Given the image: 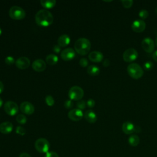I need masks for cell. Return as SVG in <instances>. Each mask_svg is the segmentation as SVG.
<instances>
[{
	"label": "cell",
	"instance_id": "603a6c76",
	"mask_svg": "<svg viewBox=\"0 0 157 157\" xmlns=\"http://www.w3.org/2000/svg\"><path fill=\"white\" fill-rule=\"evenodd\" d=\"M99 68L96 65H90L87 68V73L92 76L98 75L99 74Z\"/></svg>",
	"mask_w": 157,
	"mask_h": 157
},
{
	"label": "cell",
	"instance_id": "60d3db41",
	"mask_svg": "<svg viewBox=\"0 0 157 157\" xmlns=\"http://www.w3.org/2000/svg\"><path fill=\"white\" fill-rule=\"evenodd\" d=\"M152 57H153V59L157 62V50L155 51L153 54H152Z\"/></svg>",
	"mask_w": 157,
	"mask_h": 157
},
{
	"label": "cell",
	"instance_id": "d4e9b609",
	"mask_svg": "<svg viewBox=\"0 0 157 157\" xmlns=\"http://www.w3.org/2000/svg\"><path fill=\"white\" fill-rule=\"evenodd\" d=\"M16 120L19 124H24L27 121V118L25 115H23L22 113H20V114L17 115V116L16 117Z\"/></svg>",
	"mask_w": 157,
	"mask_h": 157
},
{
	"label": "cell",
	"instance_id": "3957f363",
	"mask_svg": "<svg viewBox=\"0 0 157 157\" xmlns=\"http://www.w3.org/2000/svg\"><path fill=\"white\" fill-rule=\"evenodd\" d=\"M128 74L134 79L140 78L144 74V71L142 67L137 63L129 64L127 67Z\"/></svg>",
	"mask_w": 157,
	"mask_h": 157
},
{
	"label": "cell",
	"instance_id": "4316f807",
	"mask_svg": "<svg viewBox=\"0 0 157 157\" xmlns=\"http://www.w3.org/2000/svg\"><path fill=\"white\" fill-rule=\"evenodd\" d=\"M76 105L77 107V109H80V110H83L84 109L85 107H86V102L84 101V100H80V101H78L77 102V104H76Z\"/></svg>",
	"mask_w": 157,
	"mask_h": 157
},
{
	"label": "cell",
	"instance_id": "277c9868",
	"mask_svg": "<svg viewBox=\"0 0 157 157\" xmlns=\"http://www.w3.org/2000/svg\"><path fill=\"white\" fill-rule=\"evenodd\" d=\"M9 17L15 20H20L26 17V12L21 7L13 6L10 7L9 11Z\"/></svg>",
	"mask_w": 157,
	"mask_h": 157
},
{
	"label": "cell",
	"instance_id": "bcb514c9",
	"mask_svg": "<svg viewBox=\"0 0 157 157\" xmlns=\"http://www.w3.org/2000/svg\"><path fill=\"white\" fill-rule=\"evenodd\" d=\"M155 12H156V13H157V7H156V9H155Z\"/></svg>",
	"mask_w": 157,
	"mask_h": 157
},
{
	"label": "cell",
	"instance_id": "cb8c5ba5",
	"mask_svg": "<svg viewBox=\"0 0 157 157\" xmlns=\"http://www.w3.org/2000/svg\"><path fill=\"white\" fill-rule=\"evenodd\" d=\"M128 142L132 147H136L140 142V139L137 135L132 134L128 138Z\"/></svg>",
	"mask_w": 157,
	"mask_h": 157
},
{
	"label": "cell",
	"instance_id": "44dd1931",
	"mask_svg": "<svg viewBox=\"0 0 157 157\" xmlns=\"http://www.w3.org/2000/svg\"><path fill=\"white\" fill-rule=\"evenodd\" d=\"M40 3L45 9H50L55 6L56 1L55 0H41Z\"/></svg>",
	"mask_w": 157,
	"mask_h": 157
},
{
	"label": "cell",
	"instance_id": "e0dca14e",
	"mask_svg": "<svg viewBox=\"0 0 157 157\" xmlns=\"http://www.w3.org/2000/svg\"><path fill=\"white\" fill-rule=\"evenodd\" d=\"M13 129V124L10 121H4L0 124V132L2 134H9Z\"/></svg>",
	"mask_w": 157,
	"mask_h": 157
},
{
	"label": "cell",
	"instance_id": "d6a6232c",
	"mask_svg": "<svg viewBox=\"0 0 157 157\" xmlns=\"http://www.w3.org/2000/svg\"><path fill=\"white\" fill-rule=\"evenodd\" d=\"M64 106L66 109H71L74 106L73 102L72 101V100H66L64 103Z\"/></svg>",
	"mask_w": 157,
	"mask_h": 157
},
{
	"label": "cell",
	"instance_id": "5bb4252c",
	"mask_svg": "<svg viewBox=\"0 0 157 157\" xmlns=\"http://www.w3.org/2000/svg\"><path fill=\"white\" fill-rule=\"evenodd\" d=\"M30 60L26 56H21L18 58L15 61L16 66L20 69H26L30 65Z\"/></svg>",
	"mask_w": 157,
	"mask_h": 157
},
{
	"label": "cell",
	"instance_id": "ee69618b",
	"mask_svg": "<svg viewBox=\"0 0 157 157\" xmlns=\"http://www.w3.org/2000/svg\"><path fill=\"white\" fill-rule=\"evenodd\" d=\"M155 44H156V45L157 46V37H156V39H155Z\"/></svg>",
	"mask_w": 157,
	"mask_h": 157
},
{
	"label": "cell",
	"instance_id": "7c38bea8",
	"mask_svg": "<svg viewBox=\"0 0 157 157\" xmlns=\"http://www.w3.org/2000/svg\"><path fill=\"white\" fill-rule=\"evenodd\" d=\"M20 109L22 113L26 115H31L34 112V105L28 101H24L21 103L20 105Z\"/></svg>",
	"mask_w": 157,
	"mask_h": 157
},
{
	"label": "cell",
	"instance_id": "30bf717a",
	"mask_svg": "<svg viewBox=\"0 0 157 157\" xmlns=\"http://www.w3.org/2000/svg\"><path fill=\"white\" fill-rule=\"evenodd\" d=\"M75 51L72 48H67L61 51V58L64 61H70L75 56Z\"/></svg>",
	"mask_w": 157,
	"mask_h": 157
},
{
	"label": "cell",
	"instance_id": "8992f818",
	"mask_svg": "<svg viewBox=\"0 0 157 157\" xmlns=\"http://www.w3.org/2000/svg\"><path fill=\"white\" fill-rule=\"evenodd\" d=\"M84 91L83 89L78 86H72L68 91L69 98L72 101H80L82 99Z\"/></svg>",
	"mask_w": 157,
	"mask_h": 157
},
{
	"label": "cell",
	"instance_id": "83f0119b",
	"mask_svg": "<svg viewBox=\"0 0 157 157\" xmlns=\"http://www.w3.org/2000/svg\"><path fill=\"white\" fill-rule=\"evenodd\" d=\"M15 132H16L17 134H19L20 136H24L26 134V129L23 127H22L21 126H18L16 128Z\"/></svg>",
	"mask_w": 157,
	"mask_h": 157
},
{
	"label": "cell",
	"instance_id": "6da1fadb",
	"mask_svg": "<svg viewBox=\"0 0 157 157\" xmlns=\"http://www.w3.org/2000/svg\"><path fill=\"white\" fill-rule=\"evenodd\" d=\"M35 21L39 26L46 27L53 23V17L49 10L45 9H40L35 15Z\"/></svg>",
	"mask_w": 157,
	"mask_h": 157
},
{
	"label": "cell",
	"instance_id": "8fae6325",
	"mask_svg": "<svg viewBox=\"0 0 157 157\" xmlns=\"http://www.w3.org/2000/svg\"><path fill=\"white\" fill-rule=\"evenodd\" d=\"M83 113L82 110L78 109H72L68 112V117L70 120L77 121L82 119Z\"/></svg>",
	"mask_w": 157,
	"mask_h": 157
},
{
	"label": "cell",
	"instance_id": "2e32d148",
	"mask_svg": "<svg viewBox=\"0 0 157 157\" xmlns=\"http://www.w3.org/2000/svg\"><path fill=\"white\" fill-rule=\"evenodd\" d=\"M88 58L90 61L94 63H99L102 61L104 55L102 52L99 51H93L88 55Z\"/></svg>",
	"mask_w": 157,
	"mask_h": 157
},
{
	"label": "cell",
	"instance_id": "f6af8a7d",
	"mask_svg": "<svg viewBox=\"0 0 157 157\" xmlns=\"http://www.w3.org/2000/svg\"><path fill=\"white\" fill-rule=\"evenodd\" d=\"M1 33H2V29H1V28H0V35L1 34Z\"/></svg>",
	"mask_w": 157,
	"mask_h": 157
},
{
	"label": "cell",
	"instance_id": "7a4b0ae2",
	"mask_svg": "<svg viewBox=\"0 0 157 157\" xmlns=\"http://www.w3.org/2000/svg\"><path fill=\"white\" fill-rule=\"evenodd\" d=\"M91 49L90 41L85 37L78 39L74 44L75 51L80 55H86Z\"/></svg>",
	"mask_w": 157,
	"mask_h": 157
},
{
	"label": "cell",
	"instance_id": "ba28073f",
	"mask_svg": "<svg viewBox=\"0 0 157 157\" xmlns=\"http://www.w3.org/2000/svg\"><path fill=\"white\" fill-rule=\"evenodd\" d=\"M137 57L138 52L136 49L133 48L126 49L123 54V58L126 62H132L136 60Z\"/></svg>",
	"mask_w": 157,
	"mask_h": 157
},
{
	"label": "cell",
	"instance_id": "1f68e13d",
	"mask_svg": "<svg viewBox=\"0 0 157 157\" xmlns=\"http://www.w3.org/2000/svg\"><path fill=\"white\" fill-rule=\"evenodd\" d=\"M5 63L7 65H12V64L15 63V59L13 56H8L5 58Z\"/></svg>",
	"mask_w": 157,
	"mask_h": 157
},
{
	"label": "cell",
	"instance_id": "ffe728a7",
	"mask_svg": "<svg viewBox=\"0 0 157 157\" xmlns=\"http://www.w3.org/2000/svg\"><path fill=\"white\" fill-rule=\"evenodd\" d=\"M71 39L67 34H63L60 36L58 39V45L61 47H64L69 45Z\"/></svg>",
	"mask_w": 157,
	"mask_h": 157
},
{
	"label": "cell",
	"instance_id": "9c48e42d",
	"mask_svg": "<svg viewBox=\"0 0 157 157\" xmlns=\"http://www.w3.org/2000/svg\"><path fill=\"white\" fill-rule=\"evenodd\" d=\"M142 48L147 53H151L155 48L154 41L150 37H145L141 43Z\"/></svg>",
	"mask_w": 157,
	"mask_h": 157
},
{
	"label": "cell",
	"instance_id": "74e56055",
	"mask_svg": "<svg viewBox=\"0 0 157 157\" xmlns=\"http://www.w3.org/2000/svg\"><path fill=\"white\" fill-rule=\"evenodd\" d=\"M110 60L109 59H104L103 61V63H102V65L104 66V67H107L110 65Z\"/></svg>",
	"mask_w": 157,
	"mask_h": 157
},
{
	"label": "cell",
	"instance_id": "4fadbf2b",
	"mask_svg": "<svg viewBox=\"0 0 157 157\" xmlns=\"http://www.w3.org/2000/svg\"><path fill=\"white\" fill-rule=\"evenodd\" d=\"M145 27L146 23L142 19H137L134 20L131 25L132 30L136 33H141L144 31L145 29Z\"/></svg>",
	"mask_w": 157,
	"mask_h": 157
},
{
	"label": "cell",
	"instance_id": "ab89813d",
	"mask_svg": "<svg viewBox=\"0 0 157 157\" xmlns=\"http://www.w3.org/2000/svg\"><path fill=\"white\" fill-rule=\"evenodd\" d=\"M141 131V128L139 126H135L134 127V132L136 133H139Z\"/></svg>",
	"mask_w": 157,
	"mask_h": 157
},
{
	"label": "cell",
	"instance_id": "4dcf8cb0",
	"mask_svg": "<svg viewBox=\"0 0 157 157\" xmlns=\"http://www.w3.org/2000/svg\"><path fill=\"white\" fill-rule=\"evenodd\" d=\"M143 67H144V69L147 71L151 70L153 67V63L151 61H147L144 63Z\"/></svg>",
	"mask_w": 157,
	"mask_h": 157
},
{
	"label": "cell",
	"instance_id": "8d00e7d4",
	"mask_svg": "<svg viewBox=\"0 0 157 157\" xmlns=\"http://www.w3.org/2000/svg\"><path fill=\"white\" fill-rule=\"evenodd\" d=\"M53 50L56 53H59L61 51V47L58 45H55L53 47Z\"/></svg>",
	"mask_w": 157,
	"mask_h": 157
},
{
	"label": "cell",
	"instance_id": "7bdbcfd3",
	"mask_svg": "<svg viewBox=\"0 0 157 157\" xmlns=\"http://www.w3.org/2000/svg\"><path fill=\"white\" fill-rule=\"evenodd\" d=\"M2 104H3V101H2V99L0 98V107H1V106L2 105Z\"/></svg>",
	"mask_w": 157,
	"mask_h": 157
},
{
	"label": "cell",
	"instance_id": "d590c367",
	"mask_svg": "<svg viewBox=\"0 0 157 157\" xmlns=\"http://www.w3.org/2000/svg\"><path fill=\"white\" fill-rule=\"evenodd\" d=\"M45 157H59V156L55 151H48L45 154Z\"/></svg>",
	"mask_w": 157,
	"mask_h": 157
},
{
	"label": "cell",
	"instance_id": "f1b7e54d",
	"mask_svg": "<svg viewBox=\"0 0 157 157\" xmlns=\"http://www.w3.org/2000/svg\"><path fill=\"white\" fill-rule=\"evenodd\" d=\"M122 5L125 8H129L131 7L133 4V1L132 0H122L121 1Z\"/></svg>",
	"mask_w": 157,
	"mask_h": 157
},
{
	"label": "cell",
	"instance_id": "52a82bcc",
	"mask_svg": "<svg viewBox=\"0 0 157 157\" xmlns=\"http://www.w3.org/2000/svg\"><path fill=\"white\" fill-rule=\"evenodd\" d=\"M4 109L7 114L10 116H13L18 113V106L15 102L9 101L4 104Z\"/></svg>",
	"mask_w": 157,
	"mask_h": 157
},
{
	"label": "cell",
	"instance_id": "5b68a950",
	"mask_svg": "<svg viewBox=\"0 0 157 157\" xmlns=\"http://www.w3.org/2000/svg\"><path fill=\"white\" fill-rule=\"evenodd\" d=\"M36 150L42 153H47L48 152L50 145L48 140L45 138H39L37 139L34 144Z\"/></svg>",
	"mask_w": 157,
	"mask_h": 157
},
{
	"label": "cell",
	"instance_id": "b9f144b4",
	"mask_svg": "<svg viewBox=\"0 0 157 157\" xmlns=\"http://www.w3.org/2000/svg\"><path fill=\"white\" fill-rule=\"evenodd\" d=\"M4 84H3V83L1 82V81H0V94L4 91Z\"/></svg>",
	"mask_w": 157,
	"mask_h": 157
},
{
	"label": "cell",
	"instance_id": "f546056e",
	"mask_svg": "<svg viewBox=\"0 0 157 157\" xmlns=\"http://www.w3.org/2000/svg\"><path fill=\"white\" fill-rule=\"evenodd\" d=\"M139 15L142 20L145 19L148 16V12L146 9H141L139 12Z\"/></svg>",
	"mask_w": 157,
	"mask_h": 157
},
{
	"label": "cell",
	"instance_id": "ac0fdd59",
	"mask_svg": "<svg viewBox=\"0 0 157 157\" xmlns=\"http://www.w3.org/2000/svg\"><path fill=\"white\" fill-rule=\"evenodd\" d=\"M134 127L135 126L132 122L126 121L122 124V131L126 134H131L134 132Z\"/></svg>",
	"mask_w": 157,
	"mask_h": 157
},
{
	"label": "cell",
	"instance_id": "d6986e66",
	"mask_svg": "<svg viewBox=\"0 0 157 157\" xmlns=\"http://www.w3.org/2000/svg\"><path fill=\"white\" fill-rule=\"evenodd\" d=\"M85 120L90 123H94L97 120V115L92 110H87L83 115Z\"/></svg>",
	"mask_w": 157,
	"mask_h": 157
},
{
	"label": "cell",
	"instance_id": "836d02e7",
	"mask_svg": "<svg viewBox=\"0 0 157 157\" xmlns=\"http://www.w3.org/2000/svg\"><path fill=\"white\" fill-rule=\"evenodd\" d=\"M79 64L83 67H85L88 66V61L85 58H82L79 60Z\"/></svg>",
	"mask_w": 157,
	"mask_h": 157
},
{
	"label": "cell",
	"instance_id": "f35d334b",
	"mask_svg": "<svg viewBox=\"0 0 157 157\" xmlns=\"http://www.w3.org/2000/svg\"><path fill=\"white\" fill-rule=\"evenodd\" d=\"M18 157H31V156L27 153H25V152H23V153H21L19 155V156Z\"/></svg>",
	"mask_w": 157,
	"mask_h": 157
},
{
	"label": "cell",
	"instance_id": "9a60e30c",
	"mask_svg": "<svg viewBox=\"0 0 157 157\" xmlns=\"http://www.w3.org/2000/svg\"><path fill=\"white\" fill-rule=\"evenodd\" d=\"M46 63L42 59L34 60L32 64V68L36 72H42L46 69Z\"/></svg>",
	"mask_w": 157,
	"mask_h": 157
},
{
	"label": "cell",
	"instance_id": "7402d4cb",
	"mask_svg": "<svg viewBox=\"0 0 157 157\" xmlns=\"http://www.w3.org/2000/svg\"><path fill=\"white\" fill-rule=\"evenodd\" d=\"M45 61L49 65H55L58 61V57L55 54H49L46 56Z\"/></svg>",
	"mask_w": 157,
	"mask_h": 157
},
{
	"label": "cell",
	"instance_id": "484cf974",
	"mask_svg": "<svg viewBox=\"0 0 157 157\" xmlns=\"http://www.w3.org/2000/svg\"><path fill=\"white\" fill-rule=\"evenodd\" d=\"M45 103L48 106H52L55 104V99L53 98V96H52L51 95L46 96V97L45 98Z\"/></svg>",
	"mask_w": 157,
	"mask_h": 157
},
{
	"label": "cell",
	"instance_id": "e575fe53",
	"mask_svg": "<svg viewBox=\"0 0 157 157\" xmlns=\"http://www.w3.org/2000/svg\"><path fill=\"white\" fill-rule=\"evenodd\" d=\"M86 105L90 108L93 107L95 105V101H94V100H93V99H89L86 101Z\"/></svg>",
	"mask_w": 157,
	"mask_h": 157
}]
</instances>
